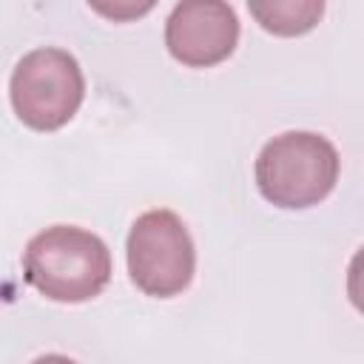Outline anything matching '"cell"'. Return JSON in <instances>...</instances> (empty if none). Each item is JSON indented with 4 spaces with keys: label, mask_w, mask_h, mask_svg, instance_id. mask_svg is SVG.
<instances>
[{
    "label": "cell",
    "mask_w": 364,
    "mask_h": 364,
    "mask_svg": "<svg viewBox=\"0 0 364 364\" xmlns=\"http://www.w3.org/2000/svg\"><path fill=\"white\" fill-rule=\"evenodd\" d=\"M151 6L154 3H142V6H134V3L131 6H102V3H94L91 9L105 14V17H114V20H128V17H139V14L151 11Z\"/></svg>",
    "instance_id": "obj_8"
},
{
    "label": "cell",
    "mask_w": 364,
    "mask_h": 364,
    "mask_svg": "<svg viewBox=\"0 0 364 364\" xmlns=\"http://www.w3.org/2000/svg\"><path fill=\"white\" fill-rule=\"evenodd\" d=\"M85 97V77L74 54L43 46L23 54L9 80L17 119L31 131H57L74 119Z\"/></svg>",
    "instance_id": "obj_3"
},
{
    "label": "cell",
    "mask_w": 364,
    "mask_h": 364,
    "mask_svg": "<svg viewBox=\"0 0 364 364\" xmlns=\"http://www.w3.org/2000/svg\"><path fill=\"white\" fill-rule=\"evenodd\" d=\"M239 43V17L230 3H176L165 20V48L188 68H210L228 60Z\"/></svg>",
    "instance_id": "obj_5"
},
{
    "label": "cell",
    "mask_w": 364,
    "mask_h": 364,
    "mask_svg": "<svg viewBox=\"0 0 364 364\" xmlns=\"http://www.w3.org/2000/svg\"><path fill=\"white\" fill-rule=\"evenodd\" d=\"M347 299L364 316V245L353 253L347 264Z\"/></svg>",
    "instance_id": "obj_7"
},
{
    "label": "cell",
    "mask_w": 364,
    "mask_h": 364,
    "mask_svg": "<svg viewBox=\"0 0 364 364\" xmlns=\"http://www.w3.org/2000/svg\"><path fill=\"white\" fill-rule=\"evenodd\" d=\"M125 259L131 282L154 299L179 296L196 273L193 239L185 222L168 208H154L134 219L125 239Z\"/></svg>",
    "instance_id": "obj_4"
},
{
    "label": "cell",
    "mask_w": 364,
    "mask_h": 364,
    "mask_svg": "<svg viewBox=\"0 0 364 364\" xmlns=\"http://www.w3.org/2000/svg\"><path fill=\"white\" fill-rule=\"evenodd\" d=\"M31 364H77V361H74V358H68V355H63V353H46V355L34 358Z\"/></svg>",
    "instance_id": "obj_9"
},
{
    "label": "cell",
    "mask_w": 364,
    "mask_h": 364,
    "mask_svg": "<svg viewBox=\"0 0 364 364\" xmlns=\"http://www.w3.org/2000/svg\"><path fill=\"white\" fill-rule=\"evenodd\" d=\"M253 20L276 37H301L316 28L324 14L321 0H267V3H247Z\"/></svg>",
    "instance_id": "obj_6"
},
{
    "label": "cell",
    "mask_w": 364,
    "mask_h": 364,
    "mask_svg": "<svg viewBox=\"0 0 364 364\" xmlns=\"http://www.w3.org/2000/svg\"><path fill=\"white\" fill-rule=\"evenodd\" d=\"M23 279L51 301H91L111 282V250L85 228L51 225L28 239Z\"/></svg>",
    "instance_id": "obj_1"
},
{
    "label": "cell",
    "mask_w": 364,
    "mask_h": 364,
    "mask_svg": "<svg viewBox=\"0 0 364 364\" xmlns=\"http://www.w3.org/2000/svg\"><path fill=\"white\" fill-rule=\"evenodd\" d=\"M341 159L336 145L316 131H284L264 142L256 156L259 193L284 210H304L330 196Z\"/></svg>",
    "instance_id": "obj_2"
}]
</instances>
